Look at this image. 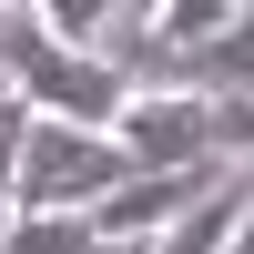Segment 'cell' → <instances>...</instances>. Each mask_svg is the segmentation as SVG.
<instances>
[{"instance_id":"6da1fadb","label":"cell","mask_w":254,"mask_h":254,"mask_svg":"<svg viewBox=\"0 0 254 254\" xmlns=\"http://www.w3.org/2000/svg\"><path fill=\"white\" fill-rule=\"evenodd\" d=\"M0 61H10V102H20L31 122L112 132L122 102H132V71H112L102 51H61V41H41L31 10H0Z\"/></svg>"},{"instance_id":"7a4b0ae2","label":"cell","mask_w":254,"mask_h":254,"mask_svg":"<svg viewBox=\"0 0 254 254\" xmlns=\"http://www.w3.org/2000/svg\"><path fill=\"white\" fill-rule=\"evenodd\" d=\"M132 163H122L112 132H71V122H31L10 173V214H92L102 193H122Z\"/></svg>"},{"instance_id":"3957f363","label":"cell","mask_w":254,"mask_h":254,"mask_svg":"<svg viewBox=\"0 0 254 254\" xmlns=\"http://www.w3.org/2000/svg\"><path fill=\"white\" fill-rule=\"evenodd\" d=\"M112 142L132 173H193V163H214V102L203 92H132Z\"/></svg>"},{"instance_id":"277c9868","label":"cell","mask_w":254,"mask_h":254,"mask_svg":"<svg viewBox=\"0 0 254 254\" xmlns=\"http://www.w3.org/2000/svg\"><path fill=\"white\" fill-rule=\"evenodd\" d=\"M41 41H61V51H102L112 61V41L132 31V0H41Z\"/></svg>"},{"instance_id":"5b68a950","label":"cell","mask_w":254,"mask_h":254,"mask_svg":"<svg viewBox=\"0 0 254 254\" xmlns=\"http://www.w3.org/2000/svg\"><path fill=\"white\" fill-rule=\"evenodd\" d=\"M234 224H244V183L224 173L214 193H203L193 214L173 224V234H153V244H142V254H224V244H234Z\"/></svg>"},{"instance_id":"8992f818","label":"cell","mask_w":254,"mask_h":254,"mask_svg":"<svg viewBox=\"0 0 254 254\" xmlns=\"http://www.w3.org/2000/svg\"><path fill=\"white\" fill-rule=\"evenodd\" d=\"M92 244H102V234H92V214H20L0 254H92Z\"/></svg>"},{"instance_id":"52a82bcc","label":"cell","mask_w":254,"mask_h":254,"mask_svg":"<svg viewBox=\"0 0 254 254\" xmlns=\"http://www.w3.org/2000/svg\"><path fill=\"white\" fill-rule=\"evenodd\" d=\"M254 153V102H214V163Z\"/></svg>"},{"instance_id":"ba28073f","label":"cell","mask_w":254,"mask_h":254,"mask_svg":"<svg viewBox=\"0 0 254 254\" xmlns=\"http://www.w3.org/2000/svg\"><path fill=\"white\" fill-rule=\"evenodd\" d=\"M20 142H31V112L0 92V193H10V173H20Z\"/></svg>"},{"instance_id":"9c48e42d","label":"cell","mask_w":254,"mask_h":254,"mask_svg":"<svg viewBox=\"0 0 254 254\" xmlns=\"http://www.w3.org/2000/svg\"><path fill=\"white\" fill-rule=\"evenodd\" d=\"M224 254H254V203H244V224H234V244H224Z\"/></svg>"},{"instance_id":"30bf717a","label":"cell","mask_w":254,"mask_h":254,"mask_svg":"<svg viewBox=\"0 0 254 254\" xmlns=\"http://www.w3.org/2000/svg\"><path fill=\"white\" fill-rule=\"evenodd\" d=\"M10 224H20V214H10V193H0V244H10Z\"/></svg>"},{"instance_id":"8fae6325","label":"cell","mask_w":254,"mask_h":254,"mask_svg":"<svg viewBox=\"0 0 254 254\" xmlns=\"http://www.w3.org/2000/svg\"><path fill=\"white\" fill-rule=\"evenodd\" d=\"M92 254H142V244H92Z\"/></svg>"}]
</instances>
